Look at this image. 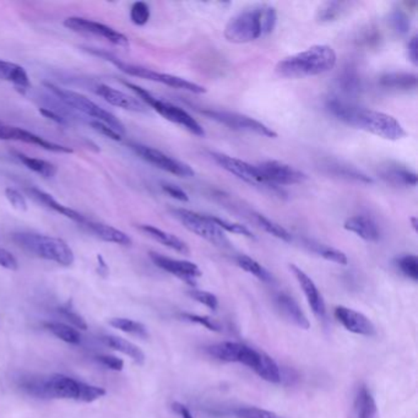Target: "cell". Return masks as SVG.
I'll return each mask as SVG.
<instances>
[{
	"instance_id": "cell-2",
	"label": "cell",
	"mask_w": 418,
	"mask_h": 418,
	"mask_svg": "<svg viewBox=\"0 0 418 418\" xmlns=\"http://www.w3.org/2000/svg\"><path fill=\"white\" fill-rule=\"evenodd\" d=\"M277 14L274 6L258 5L230 19L225 27V37L232 44H248L274 31Z\"/></svg>"
},
{
	"instance_id": "cell-42",
	"label": "cell",
	"mask_w": 418,
	"mask_h": 418,
	"mask_svg": "<svg viewBox=\"0 0 418 418\" xmlns=\"http://www.w3.org/2000/svg\"><path fill=\"white\" fill-rule=\"evenodd\" d=\"M180 317L185 322H193L196 325L204 327L210 331H215V332H221L223 330V325L216 320V319L210 318V317H205V315H198V314L192 313H182Z\"/></svg>"
},
{
	"instance_id": "cell-24",
	"label": "cell",
	"mask_w": 418,
	"mask_h": 418,
	"mask_svg": "<svg viewBox=\"0 0 418 418\" xmlns=\"http://www.w3.org/2000/svg\"><path fill=\"white\" fill-rule=\"evenodd\" d=\"M353 411L356 418H379L377 401L366 384H361L358 387L355 395Z\"/></svg>"
},
{
	"instance_id": "cell-16",
	"label": "cell",
	"mask_w": 418,
	"mask_h": 418,
	"mask_svg": "<svg viewBox=\"0 0 418 418\" xmlns=\"http://www.w3.org/2000/svg\"><path fill=\"white\" fill-rule=\"evenodd\" d=\"M148 255L155 265L158 266L165 272L178 277L190 286H195V280L203 275L199 266L194 262L172 259V258L165 257L162 254L153 253V252H151Z\"/></svg>"
},
{
	"instance_id": "cell-18",
	"label": "cell",
	"mask_w": 418,
	"mask_h": 418,
	"mask_svg": "<svg viewBox=\"0 0 418 418\" xmlns=\"http://www.w3.org/2000/svg\"><path fill=\"white\" fill-rule=\"evenodd\" d=\"M334 315L337 322L352 334L361 336H373L375 334L374 324L361 312L344 305H337L334 310Z\"/></svg>"
},
{
	"instance_id": "cell-5",
	"label": "cell",
	"mask_w": 418,
	"mask_h": 418,
	"mask_svg": "<svg viewBox=\"0 0 418 418\" xmlns=\"http://www.w3.org/2000/svg\"><path fill=\"white\" fill-rule=\"evenodd\" d=\"M44 85L66 107L78 111L80 113L85 114L88 117H91L93 121L105 123L108 127L118 131L121 136L126 134L124 124L114 114L106 111L105 108H102L101 106L97 105L88 97L83 96L78 92L73 91V90L59 88L57 85L47 83V81L44 83Z\"/></svg>"
},
{
	"instance_id": "cell-46",
	"label": "cell",
	"mask_w": 418,
	"mask_h": 418,
	"mask_svg": "<svg viewBox=\"0 0 418 418\" xmlns=\"http://www.w3.org/2000/svg\"><path fill=\"white\" fill-rule=\"evenodd\" d=\"M339 85L345 93L352 95L361 90V78H358V75L352 70H347L339 80Z\"/></svg>"
},
{
	"instance_id": "cell-56",
	"label": "cell",
	"mask_w": 418,
	"mask_h": 418,
	"mask_svg": "<svg viewBox=\"0 0 418 418\" xmlns=\"http://www.w3.org/2000/svg\"><path fill=\"white\" fill-rule=\"evenodd\" d=\"M409 221H411V223H412V227H414V231H417V218H411V220H409Z\"/></svg>"
},
{
	"instance_id": "cell-45",
	"label": "cell",
	"mask_w": 418,
	"mask_h": 418,
	"mask_svg": "<svg viewBox=\"0 0 418 418\" xmlns=\"http://www.w3.org/2000/svg\"><path fill=\"white\" fill-rule=\"evenodd\" d=\"M188 296L190 297L192 300L200 303V305L208 307L209 310H216L218 308V297L215 296L214 293L211 292L203 291V290H198V288L193 287L187 292Z\"/></svg>"
},
{
	"instance_id": "cell-30",
	"label": "cell",
	"mask_w": 418,
	"mask_h": 418,
	"mask_svg": "<svg viewBox=\"0 0 418 418\" xmlns=\"http://www.w3.org/2000/svg\"><path fill=\"white\" fill-rule=\"evenodd\" d=\"M101 340L111 349L127 355L136 363H139V365L144 363L145 353L131 341L126 340V339L119 337V336L113 335L103 336V337H101Z\"/></svg>"
},
{
	"instance_id": "cell-54",
	"label": "cell",
	"mask_w": 418,
	"mask_h": 418,
	"mask_svg": "<svg viewBox=\"0 0 418 418\" xmlns=\"http://www.w3.org/2000/svg\"><path fill=\"white\" fill-rule=\"evenodd\" d=\"M172 409H173L175 414H178L180 418H194L187 406H184L183 404H180V402H173V404H172Z\"/></svg>"
},
{
	"instance_id": "cell-57",
	"label": "cell",
	"mask_w": 418,
	"mask_h": 418,
	"mask_svg": "<svg viewBox=\"0 0 418 418\" xmlns=\"http://www.w3.org/2000/svg\"><path fill=\"white\" fill-rule=\"evenodd\" d=\"M0 124H1V122H0Z\"/></svg>"
},
{
	"instance_id": "cell-25",
	"label": "cell",
	"mask_w": 418,
	"mask_h": 418,
	"mask_svg": "<svg viewBox=\"0 0 418 418\" xmlns=\"http://www.w3.org/2000/svg\"><path fill=\"white\" fill-rule=\"evenodd\" d=\"M139 228L144 232L145 235H148L150 238H153V240L161 243L162 245H165L167 248L173 249L175 252L184 254V255H188V254L190 253L189 245L183 240H180L179 237L173 235V233L163 231L161 228H157V227L151 226V225H141Z\"/></svg>"
},
{
	"instance_id": "cell-10",
	"label": "cell",
	"mask_w": 418,
	"mask_h": 418,
	"mask_svg": "<svg viewBox=\"0 0 418 418\" xmlns=\"http://www.w3.org/2000/svg\"><path fill=\"white\" fill-rule=\"evenodd\" d=\"M262 352L259 350L250 347L248 345L235 341H223L210 345L206 347V353L216 361L226 363H240L248 367L254 372L260 366Z\"/></svg>"
},
{
	"instance_id": "cell-48",
	"label": "cell",
	"mask_w": 418,
	"mask_h": 418,
	"mask_svg": "<svg viewBox=\"0 0 418 418\" xmlns=\"http://www.w3.org/2000/svg\"><path fill=\"white\" fill-rule=\"evenodd\" d=\"M5 196H6V199H8L10 204L13 205L14 208L19 210V211H26L27 208H29L26 199L24 198L21 193L16 190V189H14V188H6L5 189Z\"/></svg>"
},
{
	"instance_id": "cell-44",
	"label": "cell",
	"mask_w": 418,
	"mask_h": 418,
	"mask_svg": "<svg viewBox=\"0 0 418 418\" xmlns=\"http://www.w3.org/2000/svg\"><path fill=\"white\" fill-rule=\"evenodd\" d=\"M389 22L392 25V30L395 31L397 35H407L409 32V29H411L409 16L401 10H394L389 15Z\"/></svg>"
},
{
	"instance_id": "cell-26",
	"label": "cell",
	"mask_w": 418,
	"mask_h": 418,
	"mask_svg": "<svg viewBox=\"0 0 418 418\" xmlns=\"http://www.w3.org/2000/svg\"><path fill=\"white\" fill-rule=\"evenodd\" d=\"M83 226L88 227V230L93 235H96L100 240L108 242V243L119 244V245H124V247H129L133 243V240L127 233H124L114 227L105 225V223H92L88 220L86 223H83Z\"/></svg>"
},
{
	"instance_id": "cell-43",
	"label": "cell",
	"mask_w": 418,
	"mask_h": 418,
	"mask_svg": "<svg viewBox=\"0 0 418 418\" xmlns=\"http://www.w3.org/2000/svg\"><path fill=\"white\" fill-rule=\"evenodd\" d=\"M151 16L150 6L145 1H136L131 5V20L136 26H144Z\"/></svg>"
},
{
	"instance_id": "cell-41",
	"label": "cell",
	"mask_w": 418,
	"mask_h": 418,
	"mask_svg": "<svg viewBox=\"0 0 418 418\" xmlns=\"http://www.w3.org/2000/svg\"><path fill=\"white\" fill-rule=\"evenodd\" d=\"M235 418H286L281 414H276L274 411L269 409H260L255 406H248V407H240L235 411Z\"/></svg>"
},
{
	"instance_id": "cell-3",
	"label": "cell",
	"mask_w": 418,
	"mask_h": 418,
	"mask_svg": "<svg viewBox=\"0 0 418 418\" xmlns=\"http://www.w3.org/2000/svg\"><path fill=\"white\" fill-rule=\"evenodd\" d=\"M336 53L330 46L317 44L303 52L283 58L275 68L276 73L287 78H310L330 71L336 66Z\"/></svg>"
},
{
	"instance_id": "cell-23",
	"label": "cell",
	"mask_w": 418,
	"mask_h": 418,
	"mask_svg": "<svg viewBox=\"0 0 418 418\" xmlns=\"http://www.w3.org/2000/svg\"><path fill=\"white\" fill-rule=\"evenodd\" d=\"M345 230L352 232L367 242H378L380 240V228L378 223L366 215H356L349 218L344 223Z\"/></svg>"
},
{
	"instance_id": "cell-49",
	"label": "cell",
	"mask_w": 418,
	"mask_h": 418,
	"mask_svg": "<svg viewBox=\"0 0 418 418\" xmlns=\"http://www.w3.org/2000/svg\"><path fill=\"white\" fill-rule=\"evenodd\" d=\"M90 126H91L97 133H100L102 136H107V138L114 140V141H121V140L123 139V136H121L118 131H114L112 128L108 127L105 123L91 121V122H90Z\"/></svg>"
},
{
	"instance_id": "cell-37",
	"label": "cell",
	"mask_w": 418,
	"mask_h": 418,
	"mask_svg": "<svg viewBox=\"0 0 418 418\" xmlns=\"http://www.w3.org/2000/svg\"><path fill=\"white\" fill-rule=\"evenodd\" d=\"M108 322L111 327L119 329L121 331H124L127 334L138 336V337H141V339H148V329L141 322H134V320L128 318H112L109 319Z\"/></svg>"
},
{
	"instance_id": "cell-22",
	"label": "cell",
	"mask_w": 418,
	"mask_h": 418,
	"mask_svg": "<svg viewBox=\"0 0 418 418\" xmlns=\"http://www.w3.org/2000/svg\"><path fill=\"white\" fill-rule=\"evenodd\" d=\"M26 192L39 204L44 205L46 208L53 210L54 213H57V214L61 215L64 218H70L71 221H75V223H80V225H83L88 221V218L81 214H78V211H75V210L70 209L66 205L58 203L51 194L41 190L39 188H27Z\"/></svg>"
},
{
	"instance_id": "cell-32",
	"label": "cell",
	"mask_w": 418,
	"mask_h": 418,
	"mask_svg": "<svg viewBox=\"0 0 418 418\" xmlns=\"http://www.w3.org/2000/svg\"><path fill=\"white\" fill-rule=\"evenodd\" d=\"M235 262L237 265L240 266L242 270L248 272V274L253 275L254 277L260 280L262 282L271 283L274 282V276L266 270L265 267L258 262L253 258L240 254L235 258Z\"/></svg>"
},
{
	"instance_id": "cell-9",
	"label": "cell",
	"mask_w": 418,
	"mask_h": 418,
	"mask_svg": "<svg viewBox=\"0 0 418 418\" xmlns=\"http://www.w3.org/2000/svg\"><path fill=\"white\" fill-rule=\"evenodd\" d=\"M170 213L187 228L188 231L199 235L203 240H208L209 243L214 244L220 248L231 247V243L225 235V232L216 223H214L210 216L187 209H173L170 210Z\"/></svg>"
},
{
	"instance_id": "cell-39",
	"label": "cell",
	"mask_w": 418,
	"mask_h": 418,
	"mask_svg": "<svg viewBox=\"0 0 418 418\" xmlns=\"http://www.w3.org/2000/svg\"><path fill=\"white\" fill-rule=\"evenodd\" d=\"M346 4L340 1H329L322 4L318 10V20L320 22L335 21L336 19L341 16Z\"/></svg>"
},
{
	"instance_id": "cell-52",
	"label": "cell",
	"mask_w": 418,
	"mask_h": 418,
	"mask_svg": "<svg viewBox=\"0 0 418 418\" xmlns=\"http://www.w3.org/2000/svg\"><path fill=\"white\" fill-rule=\"evenodd\" d=\"M162 189H163V192L167 193L173 199H177L179 201L189 200V196H188L187 193L184 192L183 189H180L179 187H175V185H172V184H163Z\"/></svg>"
},
{
	"instance_id": "cell-13",
	"label": "cell",
	"mask_w": 418,
	"mask_h": 418,
	"mask_svg": "<svg viewBox=\"0 0 418 418\" xmlns=\"http://www.w3.org/2000/svg\"><path fill=\"white\" fill-rule=\"evenodd\" d=\"M64 26L70 31L85 34V35L96 36L101 39H106L109 44L128 49L129 47V39L127 36L123 35L122 32L114 30L113 27L107 26L105 24L88 20L85 18H68L64 20Z\"/></svg>"
},
{
	"instance_id": "cell-7",
	"label": "cell",
	"mask_w": 418,
	"mask_h": 418,
	"mask_svg": "<svg viewBox=\"0 0 418 418\" xmlns=\"http://www.w3.org/2000/svg\"><path fill=\"white\" fill-rule=\"evenodd\" d=\"M123 83L128 88H131V91L139 97L143 103L150 106L153 111H156L157 113L165 118L167 121L178 124L180 127H183L184 129H187L188 131H190L194 136H205L204 128L201 127L200 124L196 122L195 119L188 113L185 109L180 108L178 106L172 105L170 102H165V101L157 98V97L151 95L150 92L146 91L145 88H140L136 83H128V81H124Z\"/></svg>"
},
{
	"instance_id": "cell-19",
	"label": "cell",
	"mask_w": 418,
	"mask_h": 418,
	"mask_svg": "<svg viewBox=\"0 0 418 418\" xmlns=\"http://www.w3.org/2000/svg\"><path fill=\"white\" fill-rule=\"evenodd\" d=\"M290 270L292 271L293 276L296 277L297 282L300 283L302 291L305 293V300L308 302V305H310L314 315L319 319L325 318L327 305H325V301L322 298V293L317 287V285L314 283L313 280L310 279V276L305 274L301 267H298L295 264H290Z\"/></svg>"
},
{
	"instance_id": "cell-15",
	"label": "cell",
	"mask_w": 418,
	"mask_h": 418,
	"mask_svg": "<svg viewBox=\"0 0 418 418\" xmlns=\"http://www.w3.org/2000/svg\"><path fill=\"white\" fill-rule=\"evenodd\" d=\"M210 156L213 157V160L221 168L235 175L237 178L242 179L245 183L253 184L257 187H262V185L267 187L260 172L258 170L257 165H250L248 162L242 161L235 157L228 156L226 153H210Z\"/></svg>"
},
{
	"instance_id": "cell-35",
	"label": "cell",
	"mask_w": 418,
	"mask_h": 418,
	"mask_svg": "<svg viewBox=\"0 0 418 418\" xmlns=\"http://www.w3.org/2000/svg\"><path fill=\"white\" fill-rule=\"evenodd\" d=\"M254 220H255L258 226L262 228L266 233L274 235V237L283 240V242H287V243L292 242L291 233L279 223H275V221L262 214H254Z\"/></svg>"
},
{
	"instance_id": "cell-8",
	"label": "cell",
	"mask_w": 418,
	"mask_h": 418,
	"mask_svg": "<svg viewBox=\"0 0 418 418\" xmlns=\"http://www.w3.org/2000/svg\"><path fill=\"white\" fill-rule=\"evenodd\" d=\"M97 56L106 58L107 61H111L112 64L117 66L118 69L121 70L124 74L129 75V76H136V78H145V80H150V81H155V83H163L165 86L170 88H179V90H184V91L193 92V93H205L206 88L201 86L199 83L189 81L187 78H180V76H175V75L165 74V73H158L153 69H148L145 66H134V64H128L124 61H119L117 58L107 54V53L93 52Z\"/></svg>"
},
{
	"instance_id": "cell-6",
	"label": "cell",
	"mask_w": 418,
	"mask_h": 418,
	"mask_svg": "<svg viewBox=\"0 0 418 418\" xmlns=\"http://www.w3.org/2000/svg\"><path fill=\"white\" fill-rule=\"evenodd\" d=\"M44 389L47 399H71L81 402H93L106 395L103 388L63 374H53L44 379Z\"/></svg>"
},
{
	"instance_id": "cell-20",
	"label": "cell",
	"mask_w": 418,
	"mask_h": 418,
	"mask_svg": "<svg viewBox=\"0 0 418 418\" xmlns=\"http://www.w3.org/2000/svg\"><path fill=\"white\" fill-rule=\"evenodd\" d=\"M96 93L107 103L114 107L127 109L131 112H138V113L146 112V107L139 98L131 96L126 92L119 91L117 88H111L108 85H98L96 88Z\"/></svg>"
},
{
	"instance_id": "cell-4",
	"label": "cell",
	"mask_w": 418,
	"mask_h": 418,
	"mask_svg": "<svg viewBox=\"0 0 418 418\" xmlns=\"http://www.w3.org/2000/svg\"><path fill=\"white\" fill-rule=\"evenodd\" d=\"M13 240L29 253L49 262H57L61 266L73 265L74 262V252L66 240L57 237L39 235L34 232H18L14 233Z\"/></svg>"
},
{
	"instance_id": "cell-28",
	"label": "cell",
	"mask_w": 418,
	"mask_h": 418,
	"mask_svg": "<svg viewBox=\"0 0 418 418\" xmlns=\"http://www.w3.org/2000/svg\"><path fill=\"white\" fill-rule=\"evenodd\" d=\"M0 78L14 83L20 88H29L31 86L30 78L26 70L11 61L0 59Z\"/></svg>"
},
{
	"instance_id": "cell-12",
	"label": "cell",
	"mask_w": 418,
	"mask_h": 418,
	"mask_svg": "<svg viewBox=\"0 0 418 418\" xmlns=\"http://www.w3.org/2000/svg\"><path fill=\"white\" fill-rule=\"evenodd\" d=\"M131 148L144 161L148 162L150 165H155L160 170L168 172L170 175L182 177V178H190V177H194V175H195V172H194L192 167L187 165L185 162L179 161L175 157L168 156V155H165V153H162L157 148H150V146L141 144H131Z\"/></svg>"
},
{
	"instance_id": "cell-1",
	"label": "cell",
	"mask_w": 418,
	"mask_h": 418,
	"mask_svg": "<svg viewBox=\"0 0 418 418\" xmlns=\"http://www.w3.org/2000/svg\"><path fill=\"white\" fill-rule=\"evenodd\" d=\"M327 108L341 122L383 139L397 141L407 136L405 128L397 118L373 109L362 108L341 97H329Z\"/></svg>"
},
{
	"instance_id": "cell-11",
	"label": "cell",
	"mask_w": 418,
	"mask_h": 418,
	"mask_svg": "<svg viewBox=\"0 0 418 418\" xmlns=\"http://www.w3.org/2000/svg\"><path fill=\"white\" fill-rule=\"evenodd\" d=\"M200 113L204 114L205 117H208L209 119H213L215 122L226 126L230 129H233V131L253 133L257 136H265V138H271V139L277 138L276 131L265 126L264 123L259 122L257 119L245 116V114L228 112V111H218V109H203L200 111Z\"/></svg>"
},
{
	"instance_id": "cell-55",
	"label": "cell",
	"mask_w": 418,
	"mask_h": 418,
	"mask_svg": "<svg viewBox=\"0 0 418 418\" xmlns=\"http://www.w3.org/2000/svg\"><path fill=\"white\" fill-rule=\"evenodd\" d=\"M39 113L44 114V117L49 118L53 122L58 123V124H66V119L59 116V114L56 113V112H53L51 109H44L41 108L39 109Z\"/></svg>"
},
{
	"instance_id": "cell-53",
	"label": "cell",
	"mask_w": 418,
	"mask_h": 418,
	"mask_svg": "<svg viewBox=\"0 0 418 418\" xmlns=\"http://www.w3.org/2000/svg\"><path fill=\"white\" fill-rule=\"evenodd\" d=\"M407 53H409V58L411 63L414 66L418 64V42L417 36H414L412 39H409V46H407Z\"/></svg>"
},
{
	"instance_id": "cell-17",
	"label": "cell",
	"mask_w": 418,
	"mask_h": 418,
	"mask_svg": "<svg viewBox=\"0 0 418 418\" xmlns=\"http://www.w3.org/2000/svg\"><path fill=\"white\" fill-rule=\"evenodd\" d=\"M0 140H14V141H21L25 144L36 145L39 148L49 150L52 153H73V148H66L63 145L56 144L52 141L44 139L41 136H36L31 131H25L21 128L9 127L4 126L3 123L0 124Z\"/></svg>"
},
{
	"instance_id": "cell-21",
	"label": "cell",
	"mask_w": 418,
	"mask_h": 418,
	"mask_svg": "<svg viewBox=\"0 0 418 418\" xmlns=\"http://www.w3.org/2000/svg\"><path fill=\"white\" fill-rule=\"evenodd\" d=\"M275 305L283 318L287 319L288 322H292L293 325H296L303 330L310 329V320L307 318L305 312L302 310L301 305L297 303L293 297L281 292L275 297Z\"/></svg>"
},
{
	"instance_id": "cell-40",
	"label": "cell",
	"mask_w": 418,
	"mask_h": 418,
	"mask_svg": "<svg viewBox=\"0 0 418 418\" xmlns=\"http://www.w3.org/2000/svg\"><path fill=\"white\" fill-rule=\"evenodd\" d=\"M210 218L216 223L223 232H230V233H235V235H244L247 238H252L254 240L255 235L253 232L249 230L248 227L243 226L242 223H233V221H227L223 218H216V216H210Z\"/></svg>"
},
{
	"instance_id": "cell-51",
	"label": "cell",
	"mask_w": 418,
	"mask_h": 418,
	"mask_svg": "<svg viewBox=\"0 0 418 418\" xmlns=\"http://www.w3.org/2000/svg\"><path fill=\"white\" fill-rule=\"evenodd\" d=\"M0 266L8 270H18L19 262L13 254L8 252L6 249L0 248Z\"/></svg>"
},
{
	"instance_id": "cell-38",
	"label": "cell",
	"mask_w": 418,
	"mask_h": 418,
	"mask_svg": "<svg viewBox=\"0 0 418 418\" xmlns=\"http://www.w3.org/2000/svg\"><path fill=\"white\" fill-rule=\"evenodd\" d=\"M399 270L405 275L406 277L417 282L418 280V258L414 254H406L397 260Z\"/></svg>"
},
{
	"instance_id": "cell-50",
	"label": "cell",
	"mask_w": 418,
	"mask_h": 418,
	"mask_svg": "<svg viewBox=\"0 0 418 418\" xmlns=\"http://www.w3.org/2000/svg\"><path fill=\"white\" fill-rule=\"evenodd\" d=\"M97 361L100 362L102 366L107 367L112 370H122L124 368V361L122 358L116 357V356H111V355H101L97 356Z\"/></svg>"
},
{
	"instance_id": "cell-27",
	"label": "cell",
	"mask_w": 418,
	"mask_h": 418,
	"mask_svg": "<svg viewBox=\"0 0 418 418\" xmlns=\"http://www.w3.org/2000/svg\"><path fill=\"white\" fill-rule=\"evenodd\" d=\"M380 86L395 91H412L417 88V75L412 73H388L379 78Z\"/></svg>"
},
{
	"instance_id": "cell-33",
	"label": "cell",
	"mask_w": 418,
	"mask_h": 418,
	"mask_svg": "<svg viewBox=\"0 0 418 418\" xmlns=\"http://www.w3.org/2000/svg\"><path fill=\"white\" fill-rule=\"evenodd\" d=\"M15 157L29 170L35 172L37 175H42L44 178H52L57 175V167L51 162L27 156L25 153H15Z\"/></svg>"
},
{
	"instance_id": "cell-14",
	"label": "cell",
	"mask_w": 418,
	"mask_h": 418,
	"mask_svg": "<svg viewBox=\"0 0 418 418\" xmlns=\"http://www.w3.org/2000/svg\"><path fill=\"white\" fill-rule=\"evenodd\" d=\"M257 168L267 187L276 188L277 185H293L303 183L307 175L295 167L283 162L264 161L257 165Z\"/></svg>"
},
{
	"instance_id": "cell-36",
	"label": "cell",
	"mask_w": 418,
	"mask_h": 418,
	"mask_svg": "<svg viewBox=\"0 0 418 418\" xmlns=\"http://www.w3.org/2000/svg\"><path fill=\"white\" fill-rule=\"evenodd\" d=\"M44 327L47 330L51 331L53 335L61 339L68 344L78 345L81 342V336L78 334V330L61 322H46Z\"/></svg>"
},
{
	"instance_id": "cell-34",
	"label": "cell",
	"mask_w": 418,
	"mask_h": 418,
	"mask_svg": "<svg viewBox=\"0 0 418 418\" xmlns=\"http://www.w3.org/2000/svg\"><path fill=\"white\" fill-rule=\"evenodd\" d=\"M262 380L269 382L272 384H280L282 382V373L279 365L276 363L274 358L269 356L267 353L262 352V362L260 366L255 370Z\"/></svg>"
},
{
	"instance_id": "cell-29",
	"label": "cell",
	"mask_w": 418,
	"mask_h": 418,
	"mask_svg": "<svg viewBox=\"0 0 418 418\" xmlns=\"http://www.w3.org/2000/svg\"><path fill=\"white\" fill-rule=\"evenodd\" d=\"M380 175L392 183L406 185V187H416L417 185V175L406 167L399 165H385L380 170Z\"/></svg>"
},
{
	"instance_id": "cell-47",
	"label": "cell",
	"mask_w": 418,
	"mask_h": 418,
	"mask_svg": "<svg viewBox=\"0 0 418 418\" xmlns=\"http://www.w3.org/2000/svg\"><path fill=\"white\" fill-rule=\"evenodd\" d=\"M59 313H61L66 320H69L74 327H78V329H81V330H88V324L85 322V319H83L80 314L74 312L73 308L70 307L69 303L61 307V308H59Z\"/></svg>"
},
{
	"instance_id": "cell-31",
	"label": "cell",
	"mask_w": 418,
	"mask_h": 418,
	"mask_svg": "<svg viewBox=\"0 0 418 418\" xmlns=\"http://www.w3.org/2000/svg\"><path fill=\"white\" fill-rule=\"evenodd\" d=\"M305 244L310 252H313L319 257L324 258L325 260L335 262L339 265H347V262H349L347 255L344 252H341V250L334 248V247H330L327 244L319 243V242H314V240H305Z\"/></svg>"
}]
</instances>
